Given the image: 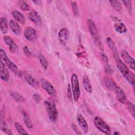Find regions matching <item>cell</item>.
<instances>
[{"mask_svg": "<svg viewBox=\"0 0 135 135\" xmlns=\"http://www.w3.org/2000/svg\"><path fill=\"white\" fill-rule=\"evenodd\" d=\"M113 56L116 61V64L118 69L121 73L131 85L134 86L135 80L134 74L129 71L127 65L122 61L118 55V53L113 55Z\"/></svg>", "mask_w": 135, "mask_h": 135, "instance_id": "cell-1", "label": "cell"}, {"mask_svg": "<svg viewBox=\"0 0 135 135\" xmlns=\"http://www.w3.org/2000/svg\"><path fill=\"white\" fill-rule=\"evenodd\" d=\"M87 24L89 32L94 43L101 50L103 51V45L101 43V41H100L96 25L95 24L94 22L91 19H88Z\"/></svg>", "mask_w": 135, "mask_h": 135, "instance_id": "cell-2", "label": "cell"}, {"mask_svg": "<svg viewBox=\"0 0 135 135\" xmlns=\"http://www.w3.org/2000/svg\"><path fill=\"white\" fill-rule=\"evenodd\" d=\"M44 105L49 119L55 122L58 119V112L55 103L51 100L47 99L45 100Z\"/></svg>", "mask_w": 135, "mask_h": 135, "instance_id": "cell-3", "label": "cell"}, {"mask_svg": "<svg viewBox=\"0 0 135 135\" xmlns=\"http://www.w3.org/2000/svg\"><path fill=\"white\" fill-rule=\"evenodd\" d=\"M0 56L1 60L5 63L6 65L11 71H12L15 75L17 76H21L22 75V73L18 69L17 66L10 60V59L7 56L5 51L2 49H1L0 50Z\"/></svg>", "mask_w": 135, "mask_h": 135, "instance_id": "cell-4", "label": "cell"}, {"mask_svg": "<svg viewBox=\"0 0 135 135\" xmlns=\"http://www.w3.org/2000/svg\"><path fill=\"white\" fill-rule=\"evenodd\" d=\"M71 88L72 90L73 98L76 102L80 97V88L78 76L76 74H73L71 78Z\"/></svg>", "mask_w": 135, "mask_h": 135, "instance_id": "cell-5", "label": "cell"}, {"mask_svg": "<svg viewBox=\"0 0 135 135\" xmlns=\"http://www.w3.org/2000/svg\"><path fill=\"white\" fill-rule=\"evenodd\" d=\"M94 124L96 128L104 134H111V129L109 126L100 117H96L94 119Z\"/></svg>", "mask_w": 135, "mask_h": 135, "instance_id": "cell-6", "label": "cell"}, {"mask_svg": "<svg viewBox=\"0 0 135 135\" xmlns=\"http://www.w3.org/2000/svg\"><path fill=\"white\" fill-rule=\"evenodd\" d=\"M42 87L47 93L50 95H55L56 94V90L53 85L47 80L44 79H41L40 81Z\"/></svg>", "mask_w": 135, "mask_h": 135, "instance_id": "cell-7", "label": "cell"}, {"mask_svg": "<svg viewBox=\"0 0 135 135\" xmlns=\"http://www.w3.org/2000/svg\"><path fill=\"white\" fill-rule=\"evenodd\" d=\"M120 55L123 60H124V61L129 65L130 69L134 70L135 65L133 58L132 56H131L127 51L124 50H123L120 52Z\"/></svg>", "mask_w": 135, "mask_h": 135, "instance_id": "cell-8", "label": "cell"}, {"mask_svg": "<svg viewBox=\"0 0 135 135\" xmlns=\"http://www.w3.org/2000/svg\"><path fill=\"white\" fill-rule=\"evenodd\" d=\"M28 17L37 26H40L42 23V20L41 16L35 10H32L28 13Z\"/></svg>", "mask_w": 135, "mask_h": 135, "instance_id": "cell-9", "label": "cell"}, {"mask_svg": "<svg viewBox=\"0 0 135 135\" xmlns=\"http://www.w3.org/2000/svg\"><path fill=\"white\" fill-rule=\"evenodd\" d=\"M69 31L65 28H61L58 33V37L60 42L63 45H65L69 38Z\"/></svg>", "mask_w": 135, "mask_h": 135, "instance_id": "cell-10", "label": "cell"}, {"mask_svg": "<svg viewBox=\"0 0 135 135\" xmlns=\"http://www.w3.org/2000/svg\"><path fill=\"white\" fill-rule=\"evenodd\" d=\"M114 91L115 92L116 98L119 102L123 104H125L127 102V97L124 91L121 88L117 86V88L114 90Z\"/></svg>", "mask_w": 135, "mask_h": 135, "instance_id": "cell-11", "label": "cell"}, {"mask_svg": "<svg viewBox=\"0 0 135 135\" xmlns=\"http://www.w3.org/2000/svg\"><path fill=\"white\" fill-rule=\"evenodd\" d=\"M0 76L1 79L5 82H7L9 79V73L6 68V66L4 63L1 60L0 62Z\"/></svg>", "mask_w": 135, "mask_h": 135, "instance_id": "cell-12", "label": "cell"}, {"mask_svg": "<svg viewBox=\"0 0 135 135\" xmlns=\"http://www.w3.org/2000/svg\"><path fill=\"white\" fill-rule=\"evenodd\" d=\"M24 35L26 40L32 41L36 37V32L35 29L31 27H27L25 28Z\"/></svg>", "mask_w": 135, "mask_h": 135, "instance_id": "cell-13", "label": "cell"}, {"mask_svg": "<svg viewBox=\"0 0 135 135\" xmlns=\"http://www.w3.org/2000/svg\"><path fill=\"white\" fill-rule=\"evenodd\" d=\"M77 121L82 131L84 133H86L88 131V125L82 114H78L77 115Z\"/></svg>", "mask_w": 135, "mask_h": 135, "instance_id": "cell-14", "label": "cell"}, {"mask_svg": "<svg viewBox=\"0 0 135 135\" xmlns=\"http://www.w3.org/2000/svg\"><path fill=\"white\" fill-rule=\"evenodd\" d=\"M4 41L5 43L9 46V49L11 53H15L17 49V45L12 38L9 36H5L4 37Z\"/></svg>", "mask_w": 135, "mask_h": 135, "instance_id": "cell-15", "label": "cell"}, {"mask_svg": "<svg viewBox=\"0 0 135 135\" xmlns=\"http://www.w3.org/2000/svg\"><path fill=\"white\" fill-rule=\"evenodd\" d=\"M14 19L19 23L24 24L26 22V19L24 15L17 10H13L12 12Z\"/></svg>", "mask_w": 135, "mask_h": 135, "instance_id": "cell-16", "label": "cell"}, {"mask_svg": "<svg viewBox=\"0 0 135 135\" xmlns=\"http://www.w3.org/2000/svg\"><path fill=\"white\" fill-rule=\"evenodd\" d=\"M25 79L26 82L31 85L32 87L35 89H38L40 86L39 82L34 78H33L31 75L29 74H27L25 76Z\"/></svg>", "mask_w": 135, "mask_h": 135, "instance_id": "cell-17", "label": "cell"}, {"mask_svg": "<svg viewBox=\"0 0 135 135\" xmlns=\"http://www.w3.org/2000/svg\"><path fill=\"white\" fill-rule=\"evenodd\" d=\"M83 85L85 91L88 93H92V87L90 80L89 78L88 75H84L83 76Z\"/></svg>", "mask_w": 135, "mask_h": 135, "instance_id": "cell-18", "label": "cell"}, {"mask_svg": "<svg viewBox=\"0 0 135 135\" xmlns=\"http://www.w3.org/2000/svg\"><path fill=\"white\" fill-rule=\"evenodd\" d=\"M104 83L105 86L110 90L114 91L117 85L114 80L109 77H106L104 79Z\"/></svg>", "mask_w": 135, "mask_h": 135, "instance_id": "cell-19", "label": "cell"}, {"mask_svg": "<svg viewBox=\"0 0 135 135\" xmlns=\"http://www.w3.org/2000/svg\"><path fill=\"white\" fill-rule=\"evenodd\" d=\"M9 27L11 31L15 35H18L21 33V28L18 24L14 20H11L9 23Z\"/></svg>", "mask_w": 135, "mask_h": 135, "instance_id": "cell-20", "label": "cell"}, {"mask_svg": "<svg viewBox=\"0 0 135 135\" xmlns=\"http://www.w3.org/2000/svg\"><path fill=\"white\" fill-rule=\"evenodd\" d=\"M114 28L115 31L120 34H123L124 33L127 32V28L126 26V25L121 22L120 21H117L115 24H114Z\"/></svg>", "mask_w": 135, "mask_h": 135, "instance_id": "cell-21", "label": "cell"}, {"mask_svg": "<svg viewBox=\"0 0 135 135\" xmlns=\"http://www.w3.org/2000/svg\"><path fill=\"white\" fill-rule=\"evenodd\" d=\"M0 27H1V32L5 34L8 32V24H7V21L6 17H2L1 18L0 20Z\"/></svg>", "mask_w": 135, "mask_h": 135, "instance_id": "cell-22", "label": "cell"}, {"mask_svg": "<svg viewBox=\"0 0 135 135\" xmlns=\"http://www.w3.org/2000/svg\"><path fill=\"white\" fill-rule=\"evenodd\" d=\"M22 114L23 118V120L25 123V124L26 125V127L31 129L33 127V124L32 122V121L31 119L30 118L28 115L27 114V113L24 110H22Z\"/></svg>", "mask_w": 135, "mask_h": 135, "instance_id": "cell-23", "label": "cell"}, {"mask_svg": "<svg viewBox=\"0 0 135 135\" xmlns=\"http://www.w3.org/2000/svg\"><path fill=\"white\" fill-rule=\"evenodd\" d=\"M9 94L17 102H24L25 100L24 97L19 93H17L13 91H10Z\"/></svg>", "mask_w": 135, "mask_h": 135, "instance_id": "cell-24", "label": "cell"}, {"mask_svg": "<svg viewBox=\"0 0 135 135\" xmlns=\"http://www.w3.org/2000/svg\"><path fill=\"white\" fill-rule=\"evenodd\" d=\"M107 43L109 46V47L111 50V51H112L113 53V55L118 54L117 52V50L115 45V44L114 43V42L113 41V40H112V38L110 37H108L107 38Z\"/></svg>", "mask_w": 135, "mask_h": 135, "instance_id": "cell-25", "label": "cell"}, {"mask_svg": "<svg viewBox=\"0 0 135 135\" xmlns=\"http://www.w3.org/2000/svg\"><path fill=\"white\" fill-rule=\"evenodd\" d=\"M109 3L111 4L112 7L117 11L120 12L122 9L121 3L119 1H110Z\"/></svg>", "mask_w": 135, "mask_h": 135, "instance_id": "cell-26", "label": "cell"}, {"mask_svg": "<svg viewBox=\"0 0 135 135\" xmlns=\"http://www.w3.org/2000/svg\"><path fill=\"white\" fill-rule=\"evenodd\" d=\"M1 130L8 134H13V133L12 132L11 130L9 129V128L8 127L7 124L5 123V122L3 120V119L1 118Z\"/></svg>", "mask_w": 135, "mask_h": 135, "instance_id": "cell-27", "label": "cell"}, {"mask_svg": "<svg viewBox=\"0 0 135 135\" xmlns=\"http://www.w3.org/2000/svg\"><path fill=\"white\" fill-rule=\"evenodd\" d=\"M38 59L39 61L40 62V64L41 66L43 67V68L45 70H46L47 69L48 65H49V63L46 59L42 55H40L38 56Z\"/></svg>", "mask_w": 135, "mask_h": 135, "instance_id": "cell-28", "label": "cell"}, {"mask_svg": "<svg viewBox=\"0 0 135 135\" xmlns=\"http://www.w3.org/2000/svg\"><path fill=\"white\" fill-rule=\"evenodd\" d=\"M14 126L17 132L19 133L20 134H28V133L24 130V129L23 128V127L21 126V124L17 122H16L14 123Z\"/></svg>", "mask_w": 135, "mask_h": 135, "instance_id": "cell-29", "label": "cell"}, {"mask_svg": "<svg viewBox=\"0 0 135 135\" xmlns=\"http://www.w3.org/2000/svg\"><path fill=\"white\" fill-rule=\"evenodd\" d=\"M122 2L123 4L125 7L126 8L128 13L130 15H131L132 13V6L131 2L130 1H122Z\"/></svg>", "mask_w": 135, "mask_h": 135, "instance_id": "cell-30", "label": "cell"}, {"mask_svg": "<svg viewBox=\"0 0 135 135\" xmlns=\"http://www.w3.org/2000/svg\"><path fill=\"white\" fill-rule=\"evenodd\" d=\"M127 108L129 110V111L130 112V113H131V114L132 115V116L133 117V118H134V115H135V108H134V105L130 102H127Z\"/></svg>", "mask_w": 135, "mask_h": 135, "instance_id": "cell-31", "label": "cell"}, {"mask_svg": "<svg viewBox=\"0 0 135 135\" xmlns=\"http://www.w3.org/2000/svg\"><path fill=\"white\" fill-rule=\"evenodd\" d=\"M20 5L21 9L24 11H29L30 9V6L28 5V4L24 1H21L20 2Z\"/></svg>", "mask_w": 135, "mask_h": 135, "instance_id": "cell-32", "label": "cell"}, {"mask_svg": "<svg viewBox=\"0 0 135 135\" xmlns=\"http://www.w3.org/2000/svg\"><path fill=\"white\" fill-rule=\"evenodd\" d=\"M71 6L72 7V9L73 11V13L75 16H78L79 15V11L78 9V7L77 5V4L74 1L71 2Z\"/></svg>", "mask_w": 135, "mask_h": 135, "instance_id": "cell-33", "label": "cell"}, {"mask_svg": "<svg viewBox=\"0 0 135 135\" xmlns=\"http://www.w3.org/2000/svg\"><path fill=\"white\" fill-rule=\"evenodd\" d=\"M67 95L68 97V99L71 101L72 99V91H71V88L70 86V84L68 85V90H67Z\"/></svg>", "mask_w": 135, "mask_h": 135, "instance_id": "cell-34", "label": "cell"}, {"mask_svg": "<svg viewBox=\"0 0 135 135\" xmlns=\"http://www.w3.org/2000/svg\"><path fill=\"white\" fill-rule=\"evenodd\" d=\"M23 52L24 54L27 56H30L31 54V52L27 46H24L23 47Z\"/></svg>", "mask_w": 135, "mask_h": 135, "instance_id": "cell-35", "label": "cell"}, {"mask_svg": "<svg viewBox=\"0 0 135 135\" xmlns=\"http://www.w3.org/2000/svg\"><path fill=\"white\" fill-rule=\"evenodd\" d=\"M71 127H72L73 130L74 131V132L76 134H81V132L80 131L79 129L78 128V127L75 124H74L73 123L71 124Z\"/></svg>", "mask_w": 135, "mask_h": 135, "instance_id": "cell-36", "label": "cell"}, {"mask_svg": "<svg viewBox=\"0 0 135 135\" xmlns=\"http://www.w3.org/2000/svg\"><path fill=\"white\" fill-rule=\"evenodd\" d=\"M105 72L107 74H111L113 72L112 69H111V66H110V65L109 64H105Z\"/></svg>", "mask_w": 135, "mask_h": 135, "instance_id": "cell-37", "label": "cell"}, {"mask_svg": "<svg viewBox=\"0 0 135 135\" xmlns=\"http://www.w3.org/2000/svg\"><path fill=\"white\" fill-rule=\"evenodd\" d=\"M33 98L35 100V101L37 103H40L41 100V98L39 94H34L33 95Z\"/></svg>", "mask_w": 135, "mask_h": 135, "instance_id": "cell-38", "label": "cell"}, {"mask_svg": "<svg viewBox=\"0 0 135 135\" xmlns=\"http://www.w3.org/2000/svg\"><path fill=\"white\" fill-rule=\"evenodd\" d=\"M101 57L102 60L103 61V62H104V63L105 64L109 63V62H108V58L107 56L105 54H104L103 53H101Z\"/></svg>", "mask_w": 135, "mask_h": 135, "instance_id": "cell-39", "label": "cell"}, {"mask_svg": "<svg viewBox=\"0 0 135 135\" xmlns=\"http://www.w3.org/2000/svg\"><path fill=\"white\" fill-rule=\"evenodd\" d=\"M113 134H120V133L119 132H118V131H115V132H114L113 133Z\"/></svg>", "mask_w": 135, "mask_h": 135, "instance_id": "cell-40", "label": "cell"}]
</instances>
